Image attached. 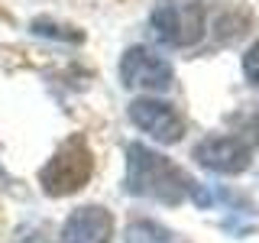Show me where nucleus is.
Here are the masks:
<instances>
[{"mask_svg": "<svg viewBox=\"0 0 259 243\" xmlns=\"http://www.w3.org/2000/svg\"><path fill=\"white\" fill-rule=\"evenodd\" d=\"M123 188L136 198H152L159 205H182L185 198H194L204 205V194L198 191L194 178L178 169L168 156H159L156 149L143 143L126 146V182Z\"/></svg>", "mask_w": 259, "mask_h": 243, "instance_id": "obj_1", "label": "nucleus"}, {"mask_svg": "<svg viewBox=\"0 0 259 243\" xmlns=\"http://www.w3.org/2000/svg\"><path fill=\"white\" fill-rule=\"evenodd\" d=\"M94 175V152L88 149V140L81 133L68 136L52 159L39 169V185L49 198H65V194L81 191Z\"/></svg>", "mask_w": 259, "mask_h": 243, "instance_id": "obj_2", "label": "nucleus"}, {"mask_svg": "<svg viewBox=\"0 0 259 243\" xmlns=\"http://www.w3.org/2000/svg\"><path fill=\"white\" fill-rule=\"evenodd\" d=\"M204 4L201 0H165L162 7H156L149 16L152 36L165 46L175 49H188L194 43H201L204 36Z\"/></svg>", "mask_w": 259, "mask_h": 243, "instance_id": "obj_3", "label": "nucleus"}, {"mask_svg": "<svg viewBox=\"0 0 259 243\" xmlns=\"http://www.w3.org/2000/svg\"><path fill=\"white\" fill-rule=\"evenodd\" d=\"M172 65L159 52L146 46H133L120 59V81L126 88H143V91H168L172 88Z\"/></svg>", "mask_w": 259, "mask_h": 243, "instance_id": "obj_4", "label": "nucleus"}, {"mask_svg": "<svg viewBox=\"0 0 259 243\" xmlns=\"http://www.w3.org/2000/svg\"><path fill=\"white\" fill-rule=\"evenodd\" d=\"M130 120L149 133L156 143H178L185 136V117L178 113L168 101H156V97H136L130 101Z\"/></svg>", "mask_w": 259, "mask_h": 243, "instance_id": "obj_5", "label": "nucleus"}, {"mask_svg": "<svg viewBox=\"0 0 259 243\" xmlns=\"http://www.w3.org/2000/svg\"><path fill=\"white\" fill-rule=\"evenodd\" d=\"M194 159L210 172L221 175H240L249 169V146L237 136H210L194 146Z\"/></svg>", "mask_w": 259, "mask_h": 243, "instance_id": "obj_6", "label": "nucleus"}, {"mask_svg": "<svg viewBox=\"0 0 259 243\" xmlns=\"http://www.w3.org/2000/svg\"><path fill=\"white\" fill-rule=\"evenodd\" d=\"M113 214L101 205H84L71 211L62 224V243H110Z\"/></svg>", "mask_w": 259, "mask_h": 243, "instance_id": "obj_7", "label": "nucleus"}, {"mask_svg": "<svg viewBox=\"0 0 259 243\" xmlns=\"http://www.w3.org/2000/svg\"><path fill=\"white\" fill-rule=\"evenodd\" d=\"M172 233L156 221H133L126 227V243H168Z\"/></svg>", "mask_w": 259, "mask_h": 243, "instance_id": "obj_8", "label": "nucleus"}, {"mask_svg": "<svg viewBox=\"0 0 259 243\" xmlns=\"http://www.w3.org/2000/svg\"><path fill=\"white\" fill-rule=\"evenodd\" d=\"M36 36H49V39H62V43H81V32L78 29H71V26H59V23H52V20H32V26H29Z\"/></svg>", "mask_w": 259, "mask_h": 243, "instance_id": "obj_9", "label": "nucleus"}, {"mask_svg": "<svg viewBox=\"0 0 259 243\" xmlns=\"http://www.w3.org/2000/svg\"><path fill=\"white\" fill-rule=\"evenodd\" d=\"M243 75L253 88H259V43H253L243 55Z\"/></svg>", "mask_w": 259, "mask_h": 243, "instance_id": "obj_10", "label": "nucleus"}]
</instances>
